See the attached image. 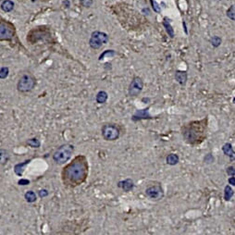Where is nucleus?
Segmentation results:
<instances>
[{"mask_svg": "<svg viewBox=\"0 0 235 235\" xmlns=\"http://www.w3.org/2000/svg\"><path fill=\"white\" fill-rule=\"evenodd\" d=\"M175 80L176 82L182 85V86H185L186 83H187V81H188V74H187V72L185 71H176L175 72Z\"/></svg>", "mask_w": 235, "mask_h": 235, "instance_id": "obj_10", "label": "nucleus"}, {"mask_svg": "<svg viewBox=\"0 0 235 235\" xmlns=\"http://www.w3.org/2000/svg\"><path fill=\"white\" fill-rule=\"evenodd\" d=\"M228 182H229V185H231V186H235V177H230L229 178L228 180Z\"/></svg>", "mask_w": 235, "mask_h": 235, "instance_id": "obj_32", "label": "nucleus"}, {"mask_svg": "<svg viewBox=\"0 0 235 235\" xmlns=\"http://www.w3.org/2000/svg\"><path fill=\"white\" fill-rule=\"evenodd\" d=\"M14 9V2L11 0H4L1 3V9L4 12H10Z\"/></svg>", "mask_w": 235, "mask_h": 235, "instance_id": "obj_16", "label": "nucleus"}, {"mask_svg": "<svg viewBox=\"0 0 235 235\" xmlns=\"http://www.w3.org/2000/svg\"><path fill=\"white\" fill-rule=\"evenodd\" d=\"M9 70L8 67H3L0 69V79H6L9 76Z\"/></svg>", "mask_w": 235, "mask_h": 235, "instance_id": "obj_24", "label": "nucleus"}, {"mask_svg": "<svg viewBox=\"0 0 235 235\" xmlns=\"http://www.w3.org/2000/svg\"><path fill=\"white\" fill-rule=\"evenodd\" d=\"M88 163L84 156H77L62 171V181L65 185L78 186L85 182L88 176Z\"/></svg>", "mask_w": 235, "mask_h": 235, "instance_id": "obj_1", "label": "nucleus"}, {"mask_svg": "<svg viewBox=\"0 0 235 235\" xmlns=\"http://www.w3.org/2000/svg\"><path fill=\"white\" fill-rule=\"evenodd\" d=\"M209 43L211 44V46L214 48H218V46H220V45L222 43V39H221V37H219L218 35H214L209 39Z\"/></svg>", "mask_w": 235, "mask_h": 235, "instance_id": "obj_21", "label": "nucleus"}, {"mask_svg": "<svg viewBox=\"0 0 235 235\" xmlns=\"http://www.w3.org/2000/svg\"><path fill=\"white\" fill-rule=\"evenodd\" d=\"M142 11L145 15H150V9L148 8H144Z\"/></svg>", "mask_w": 235, "mask_h": 235, "instance_id": "obj_33", "label": "nucleus"}, {"mask_svg": "<svg viewBox=\"0 0 235 235\" xmlns=\"http://www.w3.org/2000/svg\"><path fill=\"white\" fill-rule=\"evenodd\" d=\"M109 40V36L106 32L95 31L92 33L89 40V46L93 49H99L104 44H107Z\"/></svg>", "mask_w": 235, "mask_h": 235, "instance_id": "obj_3", "label": "nucleus"}, {"mask_svg": "<svg viewBox=\"0 0 235 235\" xmlns=\"http://www.w3.org/2000/svg\"><path fill=\"white\" fill-rule=\"evenodd\" d=\"M118 187L122 189L124 192H130L134 188V183L132 180L130 179H126L123 181H120L118 182Z\"/></svg>", "mask_w": 235, "mask_h": 235, "instance_id": "obj_12", "label": "nucleus"}, {"mask_svg": "<svg viewBox=\"0 0 235 235\" xmlns=\"http://www.w3.org/2000/svg\"><path fill=\"white\" fill-rule=\"evenodd\" d=\"M183 28H184L185 33H186V35H188V31H187V28H186V23H185V21H183Z\"/></svg>", "mask_w": 235, "mask_h": 235, "instance_id": "obj_36", "label": "nucleus"}, {"mask_svg": "<svg viewBox=\"0 0 235 235\" xmlns=\"http://www.w3.org/2000/svg\"><path fill=\"white\" fill-rule=\"evenodd\" d=\"M74 151V146L72 145H63L58 147L53 155V159L57 164H65L72 157Z\"/></svg>", "mask_w": 235, "mask_h": 235, "instance_id": "obj_2", "label": "nucleus"}, {"mask_svg": "<svg viewBox=\"0 0 235 235\" xmlns=\"http://www.w3.org/2000/svg\"><path fill=\"white\" fill-rule=\"evenodd\" d=\"M162 25H163V27H164L166 32H167V35H169L171 38H174L175 32H174V30H173L171 24V20H169V18L165 17L164 20H163V21H162Z\"/></svg>", "mask_w": 235, "mask_h": 235, "instance_id": "obj_11", "label": "nucleus"}, {"mask_svg": "<svg viewBox=\"0 0 235 235\" xmlns=\"http://www.w3.org/2000/svg\"><path fill=\"white\" fill-rule=\"evenodd\" d=\"M18 183H19L20 185H27V184L30 183V181H29V180H26V179H21V180H20V181L18 182Z\"/></svg>", "mask_w": 235, "mask_h": 235, "instance_id": "obj_31", "label": "nucleus"}, {"mask_svg": "<svg viewBox=\"0 0 235 235\" xmlns=\"http://www.w3.org/2000/svg\"><path fill=\"white\" fill-rule=\"evenodd\" d=\"M222 151H223L224 155L229 156L231 160L235 159V152L233 150V147H232L231 144H229V143L224 144L223 146H222Z\"/></svg>", "mask_w": 235, "mask_h": 235, "instance_id": "obj_13", "label": "nucleus"}, {"mask_svg": "<svg viewBox=\"0 0 235 235\" xmlns=\"http://www.w3.org/2000/svg\"><path fill=\"white\" fill-rule=\"evenodd\" d=\"M226 15H227V17H228L229 20L235 21V4L231 5V6L227 9Z\"/></svg>", "mask_w": 235, "mask_h": 235, "instance_id": "obj_22", "label": "nucleus"}, {"mask_svg": "<svg viewBox=\"0 0 235 235\" xmlns=\"http://www.w3.org/2000/svg\"><path fill=\"white\" fill-rule=\"evenodd\" d=\"M35 84H36V81L35 78L30 74H25L21 76V78L19 80L17 84V89L20 93H28L35 88Z\"/></svg>", "mask_w": 235, "mask_h": 235, "instance_id": "obj_4", "label": "nucleus"}, {"mask_svg": "<svg viewBox=\"0 0 235 235\" xmlns=\"http://www.w3.org/2000/svg\"><path fill=\"white\" fill-rule=\"evenodd\" d=\"M48 195V191L47 190H46V189H44V190H40L39 191V196L40 197H46Z\"/></svg>", "mask_w": 235, "mask_h": 235, "instance_id": "obj_30", "label": "nucleus"}, {"mask_svg": "<svg viewBox=\"0 0 235 235\" xmlns=\"http://www.w3.org/2000/svg\"><path fill=\"white\" fill-rule=\"evenodd\" d=\"M234 194V191L230 185H226L224 188V199L225 201H229Z\"/></svg>", "mask_w": 235, "mask_h": 235, "instance_id": "obj_18", "label": "nucleus"}, {"mask_svg": "<svg viewBox=\"0 0 235 235\" xmlns=\"http://www.w3.org/2000/svg\"><path fill=\"white\" fill-rule=\"evenodd\" d=\"M26 144H27L29 146L32 147V148H38V147H40V145H41L40 141H39L38 139H36V138L29 139Z\"/></svg>", "mask_w": 235, "mask_h": 235, "instance_id": "obj_23", "label": "nucleus"}, {"mask_svg": "<svg viewBox=\"0 0 235 235\" xmlns=\"http://www.w3.org/2000/svg\"><path fill=\"white\" fill-rule=\"evenodd\" d=\"M115 55H116V52H115L114 50H107V51H105L104 53H102L101 55H100L99 60H102L103 58H105L106 56H108V57H113V56H115Z\"/></svg>", "mask_w": 235, "mask_h": 235, "instance_id": "obj_25", "label": "nucleus"}, {"mask_svg": "<svg viewBox=\"0 0 235 235\" xmlns=\"http://www.w3.org/2000/svg\"><path fill=\"white\" fill-rule=\"evenodd\" d=\"M226 173L229 176V177H233L235 176V167L232 166H229L226 169Z\"/></svg>", "mask_w": 235, "mask_h": 235, "instance_id": "obj_27", "label": "nucleus"}, {"mask_svg": "<svg viewBox=\"0 0 235 235\" xmlns=\"http://www.w3.org/2000/svg\"><path fill=\"white\" fill-rule=\"evenodd\" d=\"M28 163H30V160H26V161L23 162V163H19V164H17V165L15 166V167H14L15 173H16L17 175H19V176H21V175L23 174V169H24V167H25Z\"/></svg>", "mask_w": 235, "mask_h": 235, "instance_id": "obj_19", "label": "nucleus"}, {"mask_svg": "<svg viewBox=\"0 0 235 235\" xmlns=\"http://www.w3.org/2000/svg\"><path fill=\"white\" fill-rule=\"evenodd\" d=\"M150 3H151V7L155 12H156V13L161 12V7L157 4V2H156L155 0H150Z\"/></svg>", "mask_w": 235, "mask_h": 235, "instance_id": "obj_26", "label": "nucleus"}, {"mask_svg": "<svg viewBox=\"0 0 235 235\" xmlns=\"http://www.w3.org/2000/svg\"><path fill=\"white\" fill-rule=\"evenodd\" d=\"M142 101H143L144 103H145H145H147V102H149V101H150V98H146V97H145V98H143V99H142Z\"/></svg>", "mask_w": 235, "mask_h": 235, "instance_id": "obj_35", "label": "nucleus"}, {"mask_svg": "<svg viewBox=\"0 0 235 235\" xmlns=\"http://www.w3.org/2000/svg\"><path fill=\"white\" fill-rule=\"evenodd\" d=\"M144 88V82L143 79L140 77H134L132 79V81L130 82L129 88H128V94L131 97H135L138 96L141 92L143 91Z\"/></svg>", "mask_w": 235, "mask_h": 235, "instance_id": "obj_6", "label": "nucleus"}, {"mask_svg": "<svg viewBox=\"0 0 235 235\" xmlns=\"http://www.w3.org/2000/svg\"><path fill=\"white\" fill-rule=\"evenodd\" d=\"M145 194L147 197H149L150 199L152 200H155V201H158V200H161L163 197H164V192H163V189L160 185H153V186H150L148 187L146 190H145Z\"/></svg>", "mask_w": 235, "mask_h": 235, "instance_id": "obj_8", "label": "nucleus"}, {"mask_svg": "<svg viewBox=\"0 0 235 235\" xmlns=\"http://www.w3.org/2000/svg\"><path fill=\"white\" fill-rule=\"evenodd\" d=\"M31 1H32V2H35V1H36V0H31Z\"/></svg>", "mask_w": 235, "mask_h": 235, "instance_id": "obj_37", "label": "nucleus"}, {"mask_svg": "<svg viewBox=\"0 0 235 235\" xmlns=\"http://www.w3.org/2000/svg\"><path fill=\"white\" fill-rule=\"evenodd\" d=\"M153 117L149 114V108H144V109H139L135 113L131 116V120L132 121H139L143 119H152Z\"/></svg>", "mask_w": 235, "mask_h": 235, "instance_id": "obj_9", "label": "nucleus"}, {"mask_svg": "<svg viewBox=\"0 0 235 235\" xmlns=\"http://www.w3.org/2000/svg\"><path fill=\"white\" fill-rule=\"evenodd\" d=\"M15 35V28L8 22H0V40H10Z\"/></svg>", "mask_w": 235, "mask_h": 235, "instance_id": "obj_7", "label": "nucleus"}, {"mask_svg": "<svg viewBox=\"0 0 235 235\" xmlns=\"http://www.w3.org/2000/svg\"><path fill=\"white\" fill-rule=\"evenodd\" d=\"M2 1H3V0H0V3H1V2H2Z\"/></svg>", "mask_w": 235, "mask_h": 235, "instance_id": "obj_38", "label": "nucleus"}, {"mask_svg": "<svg viewBox=\"0 0 235 235\" xmlns=\"http://www.w3.org/2000/svg\"><path fill=\"white\" fill-rule=\"evenodd\" d=\"M9 160V153L3 148H0V166L5 165Z\"/></svg>", "mask_w": 235, "mask_h": 235, "instance_id": "obj_17", "label": "nucleus"}, {"mask_svg": "<svg viewBox=\"0 0 235 235\" xmlns=\"http://www.w3.org/2000/svg\"><path fill=\"white\" fill-rule=\"evenodd\" d=\"M214 161V157L212 156V155H207L206 156H205V162L206 163H207V164H210V163H212Z\"/></svg>", "mask_w": 235, "mask_h": 235, "instance_id": "obj_29", "label": "nucleus"}, {"mask_svg": "<svg viewBox=\"0 0 235 235\" xmlns=\"http://www.w3.org/2000/svg\"><path fill=\"white\" fill-rule=\"evenodd\" d=\"M80 2H81L82 6L84 8H90L94 3L93 0H80Z\"/></svg>", "mask_w": 235, "mask_h": 235, "instance_id": "obj_28", "label": "nucleus"}, {"mask_svg": "<svg viewBox=\"0 0 235 235\" xmlns=\"http://www.w3.org/2000/svg\"><path fill=\"white\" fill-rule=\"evenodd\" d=\"M179 161H180V157L176 154H170L166 157V162L170 166H175L179 163Z\"/></svg>", "mask_w": 235, "mask_h": 235, "instance_id": "obj_15", "label": "nucleus"}, {"mask_svg": "<svg viewBox=\"0 0 235 235\" xmlns=\"http://www.w3.org/2000/svg\"><path fill=\"white\" fill-rule=\"evenodd\" d=\"M108 93L105 92V91H100V92H98L97 94H96V97H95L96 102H97L98 104H105V103L108 101Z\"/></svg>", "mask_w": 235, "mask_h": 235, "instance_id": "obj_14", "label": "nucleus"}, {"mask_svg": "<svg viewBox=\"0 0 235 235\" xmlns=\"http://www.w3.org/2000/svg\"><path fill=\"white\" fill-rule=\"evenodd\" d=\"M63 4H64L65 6L67 5V8H70V1H69V0H66V1H64Z\"/></svg>", "mask_w": 235, "mask_h": 235, "instance_id": "obj_34", "label": "nucleus"}, {"mask_svg": "<svg viewBox=\"0 0 235 235\" xmlns=\"http://www.w3.org/2000/svg\"><path fill=\"white\" fill-rule=\"evenodd\" d=\"M102 136L106 141H116L119 137V129L114 124H105L102 127Z\"/></svg>", "mask_w": 235, "mask_h": 235, "instance_id": "obj_5", "label": "nucleus"}, {"mask_svg": "<svg viewBox=\"0 0 235 235\" xmlns=\"http://www.w3.org/2000/svg\"><path fill=\"white\" fill-rule=\"evenodd\" d=\"M24 198L28 203H33V202H35L36 199H37L36 193L35 192H32V191H28L24 194Z\"/></svg>", "mask_w": 235, "mask_h": 235, "instance_id": "obj_20", "label": "nucleus"}]
</instances>
